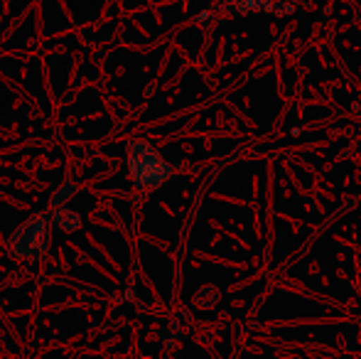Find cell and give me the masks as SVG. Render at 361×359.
Masks as SVG:
<instances>
[{
  "mask_svg": "<svg viewBox=\"0 0 361 359\" xmlns=\"http://www.w3.org/2000/svg\"><path fill=\"white\" fill-rule=\"evenodd\" d=\"M128 175L138 190H157L175 175V168L162 158V153L145 138H130L126 148Z\"/></svg>",
  "mask_w": 361,
  "mask_h": 359,
  "instance_id": "obj_1",
  "label": "cell"
},
{
  "mask_svg": "<svg viewBox=\"0 0 361 359\" xmlns=\"http://www.w3.org/2000/svg\"><path fill=\"white\" fill-rule=\"evenodd\" d=\"M49 229H52V212L30 214L18 229L10 234V251L20 261H42L49 249Z\"/></svg>",
  "mask_w": 361,
  "mask_h": 359,
  "instance_id": "obj_2",
  "label": "cell"
},
{
  "mask_svg": "<svg viewBox=\"0 0 361 359\" xmlns=\"http://www.w3.org/2000/svg\"><path fill=\"white\" fill-rule=\"evenodd\" d=\"M52 212V224L54 229H59L62 234H74L76 229H81V217L79 212H74L72 207H59V209H49Z\"/></svg>",
  "mask_w": 361,
  "mask_h": 359,
  "instance_id": "obj_3",
  "label": "cell"
},
{
  "mask_svg": "<svg viewBox=\"0 0 361 359\" xmlns=\"http://www.w3.org/2000/svg\"><path fill=\"white\" fill-rule=\"evenodd\" d=\"M76 192H79V185H76L74 180L59 182V185L52 190V195H49V209H59V207H67L69 202H72L74 197H76Z\"/></svg>",
  "mask_w": 361,
  "mask_h": 359,
  "instance_id": "obj_4",
  "label": "cell"
},
{
  "mask_svg": "<svg viewBox=\"0 0 361 359\" xmlns=\"http://www.w3.org/2000/svg\"><path fill=\"white\" fill-rule=\"evenodd\" d=\"M238 13H256V10H278L276 0H231Z\"/></svg>",
  "mask_w": 361,
  "mask_h": 359,
  "instance_id": "obj_5",
  "label": "cell"
}]
</instances>
